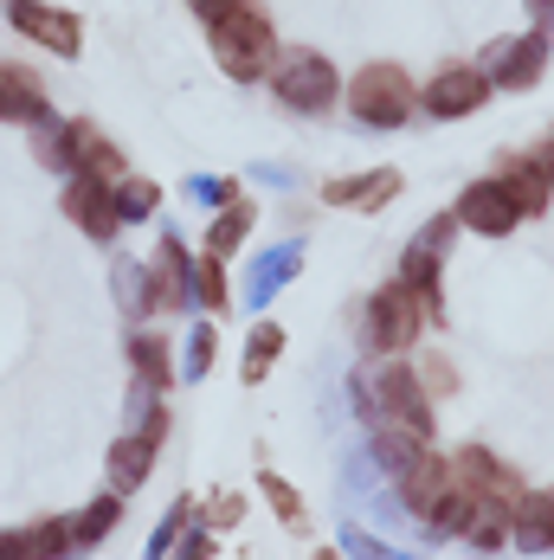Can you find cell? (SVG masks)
Instances as JSON below:
<instances>
[{"label":"cell","mask_w":554,"mask_h":560,"mask_svg":"<svg viewBox=\"0 0 554 560\" xmlns=\"http://www.w3.org/2000/svg\"><path fill=\"white\" fill-rule=\"evenodd\" d=\"M451 220L458 225H471L477 238H509L516 232V207H509V194H503L497 180H471L464 194H458V207H451Z\"/></svg>","instance_id":"cell-13"},{"label":"cell","mask_w":554,"mask_h":560,"mask_svg":"<svg viewBox=\"0 0 554 560\" xmlns=\"http://www.w3.org/2000/svg\"><path fill=\"white\" fill-rule=\"evenodd\" d=\"M213 548H220V535H213V528H194V535H187V541H174L162 560H213Z\"/></svg>","instance_id":"cell-30"},{"label":"cell","mask_w":554,"mask_h":560,"mask_svg":"<svg viewBox=\"0 0 554 560\" xmlns=\"http://www.w3.org/2000/svg\"><path fill=\"white\" fill-rule=\"evenodd\" d=\"M65 555H71L65 515H33L26 528H0V560H65Z\"/></svg>","instance_id":"cell-15"},{"label":"cell","mask_w":554,"mask_h":560,"mask_svg":"<svg viewBox=\"0 0 554 560\" xmlns=\"http://www.w3.org/2000/svg\"><path fill=\"white\" fill-rule=\"evenodd\" d=\"M65 528H71V555H78V548H97L104 535H116V528H123V497H116V490L91 497V503L78 509Z\"/></svg>","instance_id":"cell-19"},{"label":"cell","mask_w":554,"mask_h":560,"mask_svg":"<svg viewBox=\"0 0 554 560\" xmlns=\"http://www.w3.org/2000/svg\"><path fill=\"white\" fill-rule=\"evenodd\" d=\"M393 477H400V503L413 509V515H426V522H432L439 503L451 497V457H439L432 445H419Z\"/></svg>","instance_id":"cell-10"},{"label":"cell","mask_w":554,"mask_h":560,"mask_svg":"<svg viewBox=\"0 0 554 560\" xmlns=\"http://www.w3.org/2000/svg\"><path fill=\"white\" fill-rule=\"evenodd\" d=\"M7 13H13V26H20L33 46H46V52H58V58L84 52V20H78V13L46 7V0H7Z\"/></svg>","instance_id":"cell-9"},{"label":"cell","mask_w":554,"mask_h":560,"mask_svg":"<svg viewBox=\"0 0 554 560\" xmlns=\"http://www.w3.org/2000/svg\"><path fill=\"white\" fill-rule=\"evenodd\" d=\"M258 490H265V503L277 509V522H284V528H303V522H310V509H303V490H297L290 477H277L272 464H258Z\"/></svg>","instance_id":"cell-23"},{"label":"cell","mask_w":554,"mask_h":560,"mask_svg":"<svg viewBox=\"0 0 554 560\" xmlns=\"http://www.w3.org/2000/svg\"><path fill=\"white\" fill-rule=\"evenodd\" d=\"M529 7H535V26H542L549 20V0H529Z\"/></svg>","instance_id":"cell-33"},{"label":"cell","mask_w":554,"mask_h":560,"mask_svg":"<svg viewBox=\"0 0 554 560\" xmlns=\"http://www.w3.org/2000/svg\"><path fill=\"white\" fill-rule=\"evenodd\" d=\"M419 104L432 116H445V122H458V116H477L484 104H490V78L477 71V65H464V58H451V65H439L432 78H426V91H419Z\"/></svg>","instance_id":"cell-7"},{"label":"cell","mask_w":554,"mask_h":560,"mask_svg":"<svg viewBox=\"0 0 554 560\" xmlns=\"http://www.w3.org/2000/svg\"><path fill=\"white\" fill-rule=\"evenodd\" d=\"M129 368H136V381H142V387H155V393L174 387V354H168V341L149 336V329H136V336H129Z\"/></svg>","instance_id":"cell-20"},{"label":"cell","mask_w":554,"mask_h":560,"mask_svg":"<svg viewBox=\"0 0 554 560\" xmlns=\"http://www.w3.org/2000/svg\"><path fill=\"white\" fill-rule=\"evenodd\" d=\"M187 354H194V361H187V374H207V368L220 361V336H213V323H200V329H194Z\"/></svg>","instance_id":"cell-29"},{"label":"cell","mask_w":554,"mask_h":560,"mask_svg":"<svg viewBox=\"0 0 554 560\" xmlns=\"http://www.w3.org/2000/svg\"><path fill=\"white\" fill-rule=\"evenodd\" d=\"M374 412H381V432H400V439L432 445V399L419 387L413 361H388V368L374 374Z\"/></svg>","instance_id":"cell-3"},{"label":"cell","mask_w":554,"mask_h":560,"mask_svg":"<svg viewBox=\"0 0 554 560\" xmlns=\"http://www.w3.org/2000/svg\"><path fill=\"white\" fill-rule=\"evenodd\" d=\"M187 283H194V296H200L213 316L226 310V265H220V258H207V252H200V258H194V271H187Z\"/></svg>","instance_id":"cell-25"},{"label":"cell","mask_w":554,"mask_h":560,"mask_svg":"<svg viewBox=\"0 0 554 560\" xmlns=\"http://www.w3.org/2000/svg\"><path fill=\"white\" fill-rule=\"evenodd\" d=\"M272 91L284 110L297 116H323L335 104V91H342V78H335V65L323 52H290L272 65Z\"/></svg>","instance_id":"cell-4"},{"label":"cell","mask_w":554,"mask_h":560,"mask_svg":"<svg viewBox=\"0 0 554 560\" xmlns=\"http://www.w3.org/2000/svg\"><path fill=\"white\" fill-rule=\"evenodd\" d=\"M187 515H194V497H181V503H174V515H168L162 528H155V541H149V555L162 560L168 548H174V541H181V528H187Z\"/></svg>","instance_id":"cell-28"},{"label":"cell","mask_w":554,"mask_h":560,"mask_svg":"<svg viewBox=\"0 0 554 560\" xmlns=\"http://www.w3.org/2000/svg\"><path fill=\"white\" fill-rule=\"evenodd\" d=\"M65 220L78 225L84 238H97V245H111L123 220H116V200L104 180H84V174H71V187H65Z\"/></svg>","instance_id":"cell-14"},{"label":"cell","mask_w":554,"mask_h":560,"mask_svg":"<svg viewBox=\"0 0 554 560\" xmlns=\"http://www.w3.org/2000/svg\"><path fill=\"white\" fill-rule=\"evenodd\" d=\"M65 168L111 187V180H123V149H116L97 122H65Z\"/></svg>","instance_id":"cell-11"},{"label":"cell","mask_w":554,"mask_h":560,"mask_svg":"<svg viewBox=\"0 0 554 560\" xmlns=\"http://www.w3.org/2000/svg\"><path fill=\"white\" fill-rule=\"evenodd\" d=\"M155 451L142 432H123V439H111V451H104V483H111L116 497H136L142 483H149V470H155Z\"/></svg>","instance_id":"cell-17"},{"label":"cell","mask_w":554,"mask_h":560,"mask_svg":"<svg viewBox=\"0 0 554 560\" xmlns=\"http://www.w3.org/2000/svg\"><path fill=\"white\" fill-rule=\"evenodd\" d=\"M477 71L490 78V91H529V84H542V71H549V26H535L522 39H497Z\"/></svg>","instance_id":"cell-6"},{"label":"cell","mask_w":554,"mask_h":560,"mask_svg":"<svg viewBox=\"0 0 554 560\" xmlns=\"http://www.w3.org/2000/svg\"><path fill=\"white\" fill-rule=\"evenodd\" d=\"M393 200H400V168H368V174L323 180V207H342V213H381Z\"/></svg>","instance_id":"cell-12"},{"label":"cell","mask_w":554,"mask_h":560,"mask_svg":"<svg viewBox=\"0 0 554 560\" xmlns=\"http://www.w3.org/2000/svg\"><path fill=\"white\" fill-rule=\"evenodd\" d=\"M239 7H252V0H194V13L213 26V20H226V13H239Z\"/></svg>","instance_id":"cell-32"},{"label":"cell","mask_w":554,"mask_h":560,"mask_svg":"<svg viewBox=\"0 0 554 560\" xmlns=\"http://www.w3.org/2000/svg\"><path fill=\"white\" fill-rule=\"evenodd\" d=\"M277 354H284V329H277V323H258V329L245 336V361H239V381H245V387H258V381H265V374L277 368Z\"/></svg>","instance_id":"cell-22"},{"label":"cell","mask_w":554,"mask_h":560,"mask_svg":"<svg viewBox=\"0 0 554 560\" xmlns=\"http://www.w3.org/2000/svg\"><path fill=\"white\" fill-rule=\"evenodd\" d=\"M213 33V65H220L232 84H258L265 71L277 65V26L258 13V7H239L207 26Z\"/></svg>","instance_id":"cell-1"},{"label":"cell","mask_w":554,"mask_h":560,"mask_svg":"<svg viewBox=\"0 0 554 560\" xmlns=\"http://www.w3.org/2000/svg\"><path fill=\"white\" fill-rule=\"evenodd\" d=\"M419 329H426L419 290H406V283L393 278L368 296V348H374V354H406V348L419 341Z\"/></svg>","instance_id":"cell-5"},{"label":"cell","mask_w":554,"mask_h":560,"mask_svg":"<svg viewBox=\"0 0 554 560\" xmlns=\"http://www.w3.org/2000/svg\"><path fill=\"white\" fill-rule=\"evenodd\" d=\"M136 432H142L149 445H162V439H168V406H162V399H155V406H142V425H136Z\"/></svg>","instance_id":"cell-31"},{"label":"cell","mask_w":554,"mask_h":560,"mask_svg":"<svg viewBox=\"0 0 554 560\" xmlns=\"http://www.w3.org/2000/svg\"><path fill=\"white\" fill-rule=\"evenodd\" d=\"M239 515H245V497H239V490H213V497H207V515H200V528L226 535V528H239Z\"/></svg>","instance_id":"cell-27"},{"label":"cell","mask_w":554,"mask_h":560,"mask_svg":"<svg viewBox=\"0 0 554 560\" xmlns=\"http://www.w3.org/2000/svg\"><path fill=\"white\" fill-rule=\"evenodd\" d=\"M310 560H342V555H335V548H316V555H310Z\"/></svg>","instance_id":"cell-34"},{"label":"cell","mask_w":554,"mask_h":560,"mask_svg":"<svg viewBox=\"0 0 554 560\" xmlns=\"http://www.w3.org/2000/svg\"><path fill=\"white\" fill-rule=\"evenodd\" d=\"M490 180L509 194L516 220H549V142H535L529 155H503V168Z\"/></svg>","instance_id":"cell-8"},{"label":"cell","mask_w":554,"mask_h":560,"mask_svg":"<svg viewBox=\"0 0 554 560\" xmlns=\"http://www.w3.org/2000/svg\"><path fill=\"white\" fill-rule=\"evenodd\" d=\"M53 110V97H46V84H39V71H26V65H0V122H39V116Z\"/></svg>","instance_id":"cell-18"},{"label":"cell","mask_w":554,"mask_h":560,"mask_svg":"<svg viewBox=\"0 0 554 560\" xmlns=\"http://www.w3.org/2000/svg\"><path fill=\"white\" fill-rule=\"evenodd\" d=\"M348 110H355V122H368V129H400L406 116L419 110V91H413V78L393 58H374V65H361L348 78Z\"/></svg>","instance_id":"cell-2"},{"label":"cell","mask_w":554,"mask_h":560,"mask_svg":"<svg viewBox=\"0 0 554 560\" xmlns=\"http://www.w3.org/2000/svg\"><path fill=\"white\" fill-rule=\"evenodd\" d=\"M181 303H187V252H181V238H174V232H162L155 265H149V296H142V310L174 316Z\"/></svg>","instance_id":"cell-16"},{"label":"cell","mask_w":554,"mask_h":560,"mask_svg":"<svg viewBox=\"0 0 554 560\" xmlns=\"http://www.w3.org/2000/svg\"><path fill=\"white\" fill-rule=\"evenodd\" d=\"M419 387H426V399H445V393H458V368L445 361V354H419Z\"/></svg>","instance_id":"cell-26"},{"label":"cell","mask_w":554,"mask_h":560,"mask_svg":"<svg viewBox=\"0 0 554 560\" xmlns=\"http://www.w3.org/2000/svg\"><path fill=\"white\" fill-rule=\"evenodd\" d=\"M111 200H116V220H149L162 207V187L142 180V174H123V187H116Z\"/></svg>","instance_id":"cell-24"},{"label":"cell","mask_w":554,"mask_h":560,"mask_svg":"<svg viewBox=\"0 0 554 560\" xmlns=\"http://www.w3.org/2000/svg\"><path fill=\"white\" fill-rule=\"evenodd\" d=\"M252 225H258V207H245V200H226L220 207V220L207 225V258H232L245 238H252Z\"/></svg>","instance_id":"cell-21"}]
</instances>
